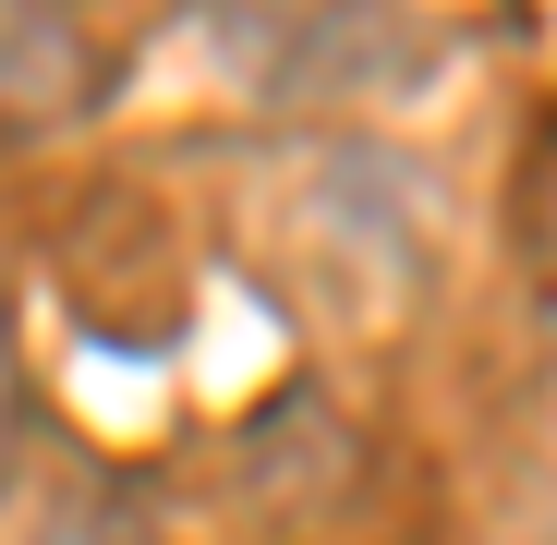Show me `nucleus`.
Wrapping results in <instances>:
<instances>
[{
    "mask_svg": "<svg viewBox=\"0 0 557 545\" xmlns=\"http://www.w3.org/2000/svg\"><path fill=\"white\" fill-rule=\"evenodd\" d=\"M533 243H545L533 267H545V304H557V170H545V195H533Z\"/></svg>",
    "mask_w": 557,
    "mask_h": 545,
    "instance_id": "nucleus-3",
    "label": "nucleus"
},
{
    "mask_svg": "<svg viewBox=\"0 0 557 545\" xmlns=\"http://www.w3.org/2000/svg\"><path fill=\"white\" fill-rule=\"evenodd\" d=\"M85 98H98V49L73 0H0V122H73Z\"/></svg>",
    "mask_w": 557,
    "mask_h": 545,
    "instance_id": "nucleus-1",
    "label": "nucleus"
},
{
    "mask_svg": "<svg viewBox=\"0 0 557 545\" xmlns=\"http://www.w3.org/2000/svg\"><path fill=\"white\" fill-rule=\"evenodd\" d=\"M13 436H25V388H13V327H0V473H13Z\"/></svg>",
    "mask_w": 557,
    "mask_h": 545,
    "instance_id": "nucleus-2",
    "label": "nucleus"
}]
</instances>
